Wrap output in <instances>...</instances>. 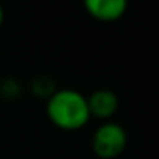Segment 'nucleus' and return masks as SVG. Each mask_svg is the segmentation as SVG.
I'll list each match as a JSON object with an SVG mask.
<instances>
[{
	"label": "nucleus",
	"mask_w": 159,
	"mask_h": 159,
	"mask_svg": "<svg viewBox=\"0 0 159 159\" xmlns=\"http://www.w3.org/2000/svg\"><path fill=\"white\" fill-rule=\"evenodd\" d=\"M2 22H4V9L0 5V26H2Z\"/></svg>",
	"instance_id": "423d86ee"
},
{
	"label": "nucleus",
	"mask_w": 159,
	"mask_h": 159,
	"mask_svg": "<svg viewBox=\"0 0 159 159\" xmlns=\"http://www.w3.org/2000/svg\"><path fill=\"white\" fill-rule=\"evenodd\" d=\"M86 99L89 115L94 118H99V120L111 118L118 110V96L110 89H98Z\"/></svg>",
	"instance_id": "20e7f679"
},
{
	"label": "nucleus",
	"mask_w": 159,
	"mask_h": 159,
	"mask_svg": "<svg viewBox=\"0 0 159 159\" xmlns=\"http://www.w3.org/2000/svg\"><path fill=\"white\" fill-rule=\"evenodd\" d=\"M46 115L62 130H79L91 120L86 96L75 89H57L46 99Z\"/></svg>",
	"instance_id": "f257e3e1"
},
{
	"label": "nucleus",
	"mask_w": 159,
	"mask_h": 159,
	"mask_svg": "<svg viewBox=\"0 0 159 159\" xmlns=\"http://www.w3.org/2000/svg\"><path fill=\"white\" fill-rule=\"evenodd\" d=\"M127 132L120 123L104 121L93 134V152L99 159H115L127 147Z\"/></svg>",
	"instance_id": "f03ea898"
},
{
	"label": "nucleus",
	"mask_w": 159,
	"mask_h": 159,
	"mask_svg": "<svg viewBox=\"0 0 159 159\" xmlns=\"http://www.w3.org/2000/svg\"><path fill=\"white\" fill-rule=\"evenodd\" d=\"M91 17L101 22H115L127 12L128 0H82Z\"/></svg>",
	"instance_id": "7ed1b4c3"
},
{
	"label": "nucleus",
	"mask_w": 159,
	"mask_h": 159,
	"mask_svg": "<svg viewBox=\"0 0 159 159\" xmlns=\"http://www.w3.org/2000/svg\"><path fill=\"white\" fill-rule=\"evenodd\" d=\"M31 91L36 94V96H39V98H46L48 99L50 96H52L53 93H55V87H53V80L50 79V77H46V75H39V77H36L34 80H33V84H31Z\"/></svg>",
	"instance_id": "39448f33"
}]
</instances>
